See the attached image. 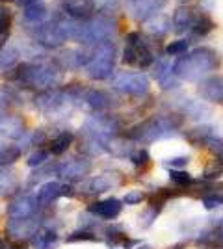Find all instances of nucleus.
<instances>
[{"label": "nucleus", "instance_id": "obj_1", "mask_svg": "<svg viewBox=\"0 0 223 249\" xmlns=\"http://www.w3.org/2000/svg\"><path fill=\"white\" fill-rule=\"evenodd\" d=\"M218 67H220V60H218L216 51L208 49V47H201V49L191 51L186 56H181L173 63V73L181 80L197 82L203 76L216 71Z\"/></svg>", "mask_w": 223, "mask_h": 249}, {"label": "nucleus", "instance_id": "obj_2", "mask_svg": "<svg viewBox=\"0 0 223 249\" xmlns=\"http://www.w3.org/2000/svg\"><path fill=\"white\" fill-rule=\"evenodd\" d=\"M182 123L181 117L177 115H160V117H151L143 123L136 124L130 132L128 138H132L138 143H153L160 138H166L175 132Z\"/></svg>", "mask_w": 223, "mask_h": 249}, {"label": "nucleus", "instance_id": "obj_3", "mask_svg": "<svg viewBox=\"0 0 223 249\" xmlns=\"http://www.w3.org/2000/svg\"><path fill=\"white\" fill-rule=\"evenodd\" d=\"M117 26L112 19L106 17H97L84 22H76L74 32V41L84 43V45H101L110 41V37L116 34Z\"/></svg>", "mask_w": 223, "mask_h": 249}, {"label": "nucleus", "instance_id": "obj_4", "mask_svg": "<svg viewBox=\"0 0 223 249\" xmlns=\"http://www.w3.org/2000/svg\"><path fill=\"white\" fill-rule=\"evenodd\" d=\"M116 65V47L112 41L97 45L93 54L87 58L86 63V74L91 80H106L114 73Z\"/></svg>", "mask_w": 223, "mask_h": 249}, {"label": "nucleus", "instance_id": "obj_5", "mask_svg": "<svg viewBox=\"0 0 223 249\" xmlns=\"http://www.w3.org/2000/svg\"><path fill=\"white\" fill-rule=\"evenodd\" d=\"M19 78L26 88L51 89L62 82V73L47 63H28L19 69Z\"/></svg>", "mask_w": 223, "mask_h": 249}, {"label": "nucleus", "instance_id": "obj_6", "mask_svg": "<svg viewBox=\"0 0 223 249\" xmlns=\"http://www.w3.org/2000/svg\"><path fill=\"white\" fill-rule=\"evenodd\" d=\"M123 62L127 65L139 67V69H145L154 62L153 52H151L147 43L143 41V37L138 32H130L127 36V45H125V51H123Z\"/></svg>", "mask_w": 223, "mask_h": 249}, {"label": "nucleus", "instance_id": "obj_7", "mask_svg": "<svg viewBox=\"0 0 223 249\" xmlns=\"http://www.w3.org/2000/svg\"><path fill=\"white\" fill-rule=\"evenodd\" d=\"M112 86L117 91L127 95H134V97H141L149 91V78L143 73H132V71H125L119 73L112 80Z\"/></svg>", "mask_w": 223, "mask_h": 249}, {"label": "nucleus", "instance_id": "obj_8", "mask_svg": "<svg viewBox=\"0 0 223 249\" xmlns=\"http://www.w3.org/2000/svg\"><path fill=\"white\" fill-rule=\"evenodd\" d=\"M166 6V0H127L128 13L136 21H149L151 17L158 15Z\"/></svg>", "mask_w": 223, "mask_h": 249}, {"label": "nucleus", "instance_id": "obj_9", "mask_svg": "<svg viewBox=\"0 0 223 249\" xmlns=\"http://www.w3.org/2000/svg\"><path fill=\"white\" fill-rule=\"evenodd\" d=\"M89 171H91V162L86 160V158H71V160H67V162L58 166L60 177H64L71 182L82 180Z\"/></svg>", "mask_w": 223, "mask_h": 249}, {"label": "nucleus", "instance_id": "obj_10", "mask_svg": "<svg viewBox=\"0 0 223 249\" xmlns=\"http://www.w3.org/2000/svg\"><path fill=\"white\" fill-rule=\"evenodd\" d=\"M197 91H199L201 99H205V101L222 104L223 103V76L216 74V76H208V78L201 80Z\"/></svg>", "mask_w": 223, "mask_h": 249}, {"label": "nucleus", "instance_id": "obj_11", "mask_svg": "<svg viewBox=\"0 0 223 249\" xmlns=\"http://www.w3.org/2000/svg\"><path fill=\"white\" fill-rule=\"evenodd\" d=\"M35 210H37V199L24 196L13 201L8 207V218L10 219H30L35 218Z\"/></svg>", "mask_w": 223, "mask_h": 249}, {"label": "nucleus", "instance_id": "obj_12", "mask_svg": "<svg viewBox=\"0 0 223 249\" xmlns=\"http://www.w3.org/2000/svg\"><path fill=\"white\" fill-rule=\"evenodd\" d=\"M65 192V186L64 184H60V182H56V180H49V182H45L39 190H37V205L39 207H47V205H51L52 201L60 197V196H64Z\"/></svg>", "mask_w": 223, "mask_h": 249}, {"label": "nucleus", "instance_id": "obj_13", "mask_svg": "<svg viewBox=\"0 0 223 249\" xmlns=\"http://www.w3.org/2000/svg\"><path fill=\"white\" fill-rule=\"evenodd\" d=\"M121 208H123V205H121L119 199L110 197V199H104V201H99V203H93V205L89 207V210H91L93 214H97L99 218L114 219L121 214Z\"/></svg>", "mask_w": 223, "mask_h": 249}, {"label": "nucleus", "instance_id": "obj_14", "mask_svg": "<svg viewBox=\"0 0 223 249\" xmlns=\"http://www.w3.org/2000/svg\"><path fill=\"white\" fill-rule=\"evenodd\" d=\"M195 19H197V13H193V10H190V8H179L173 13V19H171V24L175 26L173 30L177 32V34L191 32L193 30V24H195Z\"/></svg>", "mask_w": 223, "mask_h": 249}, {"label": "nucleus", "instance_id": "obj_15", "mask_svg": "<svg viewBox=\"0 0 223 249\" xmlns=\"http://www.w3.org/2000/svg\"><path fill=\"white\" fill-rule=\"evenodd\" d=\"M121 180L117 178V175L114 173H103V175L93 177L87 184H86V192L87 194H101V192H106L110 188L117 186Z\"/></svg>", "mask_w": 223, "mask_h": 249}, {"label": "nucleus", "instance_id": "obj_16", "mask_svg": "<svg viewBox=\"0 0 223 249\" xmlns=\"http://www.w3.org/2000/svg\"><path fill=\"white\" fill-rule=\"evenodd\" d=\"M154 78L160 82L162 89H171V88H177V80H175V73L171 69V65L164 60H158L156 62V67H154Z\"/></svg>", "mask_w": 223, "mask_h": 249}, {"label": "nucleus", "instance_id": "obj_17", "mask_svg": "<svg viewBox=\"0 0 223 249\" xmlns=\"http://www.w3.org/2000/svg\"><path fill=\"white\" fill-rule=\"evenodd\" d=\"M24 130H22V123L15 117V115H0V134L10 136V138H19Z\"/></svg>", "mask_w": 223, "mask_h": 249}, {"label": "nucleus", "instance_id": "obj_18", "mask_svg": "<svg viewBox=\"0 0 223 249\" xmlns=\"http://www.w3.org/2000/svg\"><path fill=\"white\" fill-rule=\"evenodd\" d=\"M19 186L15 173L8 167H0V197L10 196L11 192H15Z\"/></svg>", "mask_w": 223, "mask_h": 249}, {"label": "nucleus", "instance_id": "obj_19", "mask_svg": "<svg viewBox=\"0 0 223 249\" xmlns=\"http://www.w3.org/2000/svg\"><path fill=\"white\" fill-rule=\"evenodd\" d=\"M65 11L74 19H84L91 11V4L87 0H65Z\"/></svg>", "mask_w": 223, "mask_h": 249}, {"label": "nucleus", "instance_id": "obj_20", "mask_svg": "<svg viewBox=\"0 0 223 249\" xmlns=\"http://www.w3.org/2000/svg\"><path fill=\"white\" fill-rule=\"evenodd\" d=\"M186 140L190 142L191 145L201 147V143H208L212 142V128L210 126H199V128H191L186 132Z\"/></svg>", "mask_w": 223, "mask_h": 249}, {"label": "nucleus", "instance_id": "obj_21", "mask_svg": "<svg viewBox=\"0 0 223 249\" xmlns=\"http://www.w3.org/2000/svg\"><path fill=\"white\" fill-rule=\"evenodd\" d=\"M45 17H47V6L43 4V0H37V2H34V4L24 8V19L28 22L41 24Z\"/></svg>", "mask_w": 223, "mask_h": 249}, {"label": "nucleus", "instance_id": "obj_22", "mask_svg": "<svg viewBox=\"0 0 223 249\" xmlns=\"http://www.w3.org/2000/svg\"><path fill=\"white\" fill-rule=\"evenodd\" d=\"M84 101L93 110H104L108 104H110V97L106 93H103V91H97V89H89V91H86L84 93Z\"/></svg>", "mask_w": 223, "mask_h": 249}, {"label": "nucleus", "instance_id": "obj_23", "mask_svg": "<svg viewBox=\"0 0 223 249\" xmlns=\"http://www.w3.org/2000/svg\"><path fill=\"white\" fill-rule=\"evenodd\" d=\"M171 28V19L166 17V15H154L147 21V30L151 34H156V36H162Z\"/></svg>", "mask_w": 223, "mask_h": 249}, {"label": "nucleus", "instance_id": "obj_24", "mask_svg": "<svg viewBox=\"0 0 223 249\" xmlns=\"http://www.w3.org/2000/svg\"><path fill=\"white\" fill-rule=\"evenodd\" d=\"M182 112L190 117H195V119H201V117H206L210 114V110L201 104L199 101H191V99H186V103L182 104Z\"/></svg>", "mask_w": 223, "mask_h": 249}, {"label": "nucleus", "instance_id": "obj_25", "mask_svg": "<svg viewBox=\"0 0 223 249\" xmlns=\"http://www.w3.org/2000/svg\"><path fill=\"white\" fill-rule=\"evenodd\" d=\"M71 143H73V134H71V132H62V134H58L52 140V143H51V153H52V155H64L65 151L71 147Z\"/></svg>", "mask_w": 223, "mask_h": 249}, {"label": "nucleus", "instance_id": "obj_26", "mask_svg": "<svg viewBox=\"0 0 223 249\" xmlns=\"http://www.w3.org/2000/svg\"><path fill=\"white\" fill-rule=\"evenodd\" d=\"M35 249H52L58 242V234L54 231H39L35 232Z\"/></svg>", "mask_w": 223, "mask_h": 249}, {"label": "nucleus", "instance_id": "obj_27", "mask_svg": "<svg viewBox=\"0 0 223 249\" xmlns=\"http://www.w3.org/2000/svg\"><path fill=\"white\" fill-rule=\"evenodd\" d=\"M21 156V147L17 145H0V167L13 164Z\"/></svg>", "mask_w": 223, "mask_h": 249}, {"label": "nucleus", "instance_id": "obj_28", "mask_svg": "<svg viewBox=\"0 0 223 249\" xmlns=\"http://www.w3.org/2000/svg\"><path fill=\"white\" fill-rule=\"evenodd\" d=\"M214 30V22L212 19L208 17V15H205V13H199L197 15V19H195V24H193V34L195 36H206L208 32Z\"/></svg>", "mask_w": 223, "mask_h": 249}, {"label": "nucleus", "instance_id": "obj_29", "mask_svg": "<svg viewBox=\"0 0 223 249\" xmlns=\"http://www.w3.org/2000/svg\"><path fill=\"white\" fill-rule=\"evenodd\" d=\"M17 58H19V52L15 51V49H4V51H0V71L11 69L17 63Z\"/></svg>", "mask_w": 223, "mask_h": 249}, {"label": "nucleus", "instance_id": "obj_30", "mask_svg": "<svg viewBox=\"0 0 223 249\" xmlns=\"http://www.w3.org/2000/svg\"><path fill=\"white\" fill-rule=\"evenodd\" d=\"M10 26H11V15L6 6L0 4V43L4 41L10 34Z\"/></svg>", "mask_w": 223, "mask_h": 249}, {"label": "nucleus", "instance_id": "obj_31", "mask_svg": "<svg viewBox=\"0 0 223 249\" xmlns=\"http://www.w3.org/2000/svg\"><path fill=\"white\" fill-rule=\"evenodd\" d=\"M223 175V162L222 160H210L206 167H205V171H203V177L205 178H218V177Z\"/></svg>", "mask_w": 223, "mask_h": 249}, {"label": "nucleus", "instance_id": "obj_32", "mask_svg": "<svg viewBox=\"0 0 223 249\" xmlns=\"http://www.w3.org/2000/svg\"><path fill=\"white\" fill-rule=\"evenodd\" d=\"M170 178L175 182V184H179V186H188L193 182V178L188 171H182V169H170Z\"/></svg>", "mask_w": 223, "mask_h": 249}, {"label": "nucleus", "instance_id": "obj_33", "mask_svg": "<svg viewBox=\"0 0 223 249\" xmlns=\"http://www.w3.org/2000/svg\"><path fill=\"white\" fill-rule=\"evenodd\" d=\"M203 205L206 210H214V208L222 207L223 205V194L222 192H214V194H206L203 197Z\"/></svg>", "mask_w": 223, "mask_h": 249}, {"label": "nucleus", "instance_id": "obj_34", "mask_svg": "<svg viewBox=\"0 0 223 249\" xmlns=\"http://www.w3.org/2000/svg\"><path fill=\"white\" fill-rule=\"evenodd\" d=\"M188 47H190V43L186 41V39H177V41H173L168 45L166 52H168L170 56H182V54H186Z\"/></svg>", "mask_w": 223, "mask_h": 249}, {"label": "nucleus", "instance_id": "obj_35", "mask_svg": "<svg viewBox=\"0 0 223 249\" xmlns=\"http://www.w3.org/2000/svg\"><path fill=\"white\" fill-rule=\"evenodd\" d=\"M130 160H132V164L134 166H145L149 164V155L145 149H138V151H134L132 155H130Z\"/></svg>", "mask_w": 223, "mask_h": 249}, {"label": "nucleus", "instance_id": "obj_36", "mask_svg": "<svg viewBox=\"0 0 223 249\" xmlns=\"http://www.w3.org/2000/svg\"><path fill=\"white\" fill-rule=\"evenodd\" d=\"M47 158H49V153H47V151H35V153L28 158V166L30 167L41 166V164H45Z\"/></svg>", "mask_w": 223, "mask_h": 249}, {"label": "nucleus", "instance_id": "obj_37", "mask_svg": "<svg viewBox=\"0 0 223 249\" xmlns=\"http://www.w3.org/2000/svg\"><path fill=\"white\" fill-rule=\"evenodd\" d=\"M143 194L139 192V190H132V192H128L127 196H125V203L127 205H138V203H141L143 201Z\"/></svg>", "mask_w": 223, "mask_h": 249}, {"label": "nucleus", "instance_id": "obj_38", "mask_svg": "<svg viewBox=\"0 0 223 249\" xmlns=\"http://www.w3.org/2000/svg\"><path fill=\"white\" fill-rule=\"evenodd\" d=\"M190 160H188V156H177V158H171L166 162V166L171 167V169H175V167H184L188 164Z\"/></svg>", "mask_w": 223, "mask_h": 249}, {"label": "nucleus", "instance_id": "obj_39", "mask_svg": "<svg viewBox=\"0 0 223 249\" xmlns=\"http://www.w3.org/2000/svg\"><path fill=\"white\" fill-rule=\"evenodd\" d=\"M78 240H89V242H93V240H97V236H93L91 232H74L71 236H67V242H78Z\"/></svg>", "mask_w": 223, "mask_h": 249}, {"label": "nucleus", "instance_id": "obj_40", "mask_svg": "<svg viewBox=\"0 0 223 249\" xmlns=\"http://www.w3.org/2000/svg\"><path fill=\"white\" fill-rule=\"evenodd\" d=\"M212 151H214V155L218 156V160H222L223 162V140H216V142H212Z\"/></svg>", "mask_w": 223, "mask_h": 249}, {"label": "nucleus", "instance_id": "obj_41", "mask_svg": "<svg viewBox=\"0 0 223 249\" xmlns=\"http://www.w3.org/2000/svg\"><path fill=\"white\" fill-rule=\"evenodd\" d=\"M11 2H15V4H19L22 8H26V6H30L34 2H37V0H11Z\"/></svg>", "mask_w": 223, "mask_h": 249}, {"label": "nucleus", "instance_id": "obj_42", "mask_svg": "<svg viewBox=\"0 0 223 249\" xmlns=\"http://www.w3.org/2000/svg\"><path fill=\"white\" fill-rule=\"evenodd\" d=\"M0 249H4V242L2 240H0Z\"/></svg>", "mask_w": 223, "mask_h": 249}, {"label": "nucleus", "instance_id": "obj_43", "mask_svg": "<svg viewBox=\"0 0 223 249\" xmlns=\"http://www.w3.org/2000/svg\"><path fill=\"white\" fill-rule=\"evenodd\" d=\"M139 249H151V248H147V246H143V248H139Z\"/></svg>", "mask_w": 223, "mask_h": 249}]
</instances>
